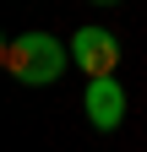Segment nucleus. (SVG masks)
Here are the masks:
<instances>
[{
	"mask_svg": "<svg viewBox=\"0 0 147 152\" xmlns=\"http://www.w3.org/2000/svg\"><path fill=\"white\" fill-rule=\"evenodd\" d=\"M65 54H71V44H60V38H49V33H16V38H6V49H0V65L22 87H49L54 76L65 71Z\"/></svg>",
	"mask_w": 147,
	"mask_h": 152,
	"instance_id": "f257e3e1",
	"label": "nucleus"
},
{
	"mask_svg": "<svg viewBox=\"0 0 147 152\" xmlns=\"http://www.w3.org/2000/svg\"><path fill=\"white\" fill-rule=\"evenodd\" d=\"M71 60H76V71H87V82L115 76L120 71V38L109 27H76L71 33Z\"/></svg>",
	"mask_w": 147,
	"mask_h": 152,
	"instance_id": "f03ea898",
	"label": "nucleus"
},
{
	"mask_svg": "<svg viewBox=\"0 0 147 152\" xmlns=\"http://www.w3.org/2000/svg\"><path fill=\"white\" fill-rule=\"evenodd\" d=\"M82 109H87V120H93L98 130H115V125L125 120V87L115 82V76H93V82H87Z\"/></svg>",
	"mask_w": 147,
	"mask_h": 152,
	"instance_id": "7ed1b4c3",
	"label": "nucleus"
},
{
	"mask_svg": "<svg viewBox=\"0 0 147 152\" xmlns=\"http://www.w3.org/2000/svg\"><path fill=\"white\" fill-rule=\"evenodd\" d=\"M87 6H115V0H87Z\"/></svg>",
	"mask_w": 147,
	"mask_h": 152,
	"instance_id": "20e7f679",
	"label": "nucleus"
}]
</instances>
